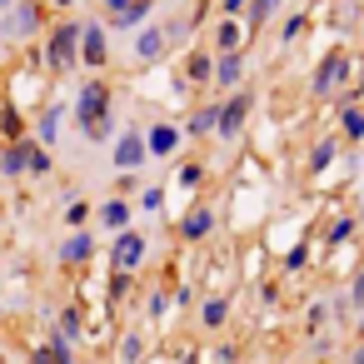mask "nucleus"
Masks as SVG:
<instances>
[{
	"instance_id": "2",
	"label": "nucleus",
	"mask_w": 364,
	"mask_h": 364,
	"mask_svg": "<svg viewBox=\"0 0 364 364\" xmlns=\"http://www.w3.org/2000/svg\"><path fill=\"white\" fill-rule=\"evenodd\" d=\"M349 70H354V60H349V50L344 46H334L319 65H314V80H309V95H319V100H329V95H339L344 90V80H349Z\"/></svg>"
},
{
	"instance_id": "1",
	"label": "nucleus",
	"mask_w": 364,
	"mask_h": 364,
	"mask_svg": "<svg viewBox=\"0 0 364 364\" xmlns=\"http://www.w3.org/2000/svg\"><path fill=\"white\" fill-rule=\"evenodd\" d=\"M75 120L85 130V140H110V90L100 80H90L75 100Z\"/></svg>"
},
{
	"instance_id": "27",
	"label": "nucleus",
	"mask_w": 364,
	"mask_h": 364,
	"mask_svg": "<svg viewBox=\"0 0 364 364\" xmlns=\"http://www.w3.org/2000/svg\"><path fill=\"white\" fill-rule=\"evenodd\" d=\"M125 6H130V0H105V11H110V16H120Z\"/></svg>"
},
{
	"instance_id": "6",
	"label": "nucleus",
	"mask_w": 364,
	"mask_h": 364,
	"mask_svg": "<svg viewBox=\"0 0 364 364\" xmlns=\"http://www.w3.org/2000/svg\"><path fill=\"white\" fill-rule=\"evenodd\" d=\"M80 60L90 70H100L110 60V41H105V26H80Z\"/></svg>"
},
{
	"instance_id": "30",
	"label": "nucleus",
	"mask_w": 364,
	"mask_h": 364,
	"mask_svg": "<svg viewBox=\"0 0 364 364\" xmlns=\"http://www.w3.org/2000/svg\"><path fill=\"white\" fill-rule=\"evenodd\" d=\"M359 334H364V314H359Z\"/></svg>"
},
{
	"instance_id": "5",
	"label": "nucleus",
	"mask_w": 364,
	"mask_h": 364,
	"mask_svg": "<svg viewBox=\"0 0 364 364\" xmlns=\"http://www.w3.org/2000/svg\"><path fill=\"white\" fill-rule=\"evenodd\" d=\"M170 46H175V26H145V31L135 36V60H140V65H155Z\"/></svg>"
},
{
	"instance_id": "7",
	"label": "nucleus",
	"mask_w": 364,
	"mask_h": 364,
	"mask_svg": "<svg viewBox=\"0 0 364 364\" xmlns=\"http://www.w3.org/2000/svg\"><path fill=\"white\" fill-rule=\"evenodd\" d=\"M245 21H230V16H220V26H215V36H210V50L215 55H225V50H245Z\"/></svg>"
},
{
	"instance_id": "10",
	"label": "nucleus",
	"mask_w": 364,
	"mask_h": 364,
	"mask_svg": "<svg viewBox=\"0 0 364 364\" xmlns=\"http://www.w3.org/2000/svg\"><path fill=\"white\" fill-rule=\"evenodd\" d=\"M140 259H145V235H135V230L120 235L115 240V269H135Z\"/></svg>"
},
{
	"instance_id": "24",
	"label": "nucleus",
	"mask_w": 364,
	"mask_h": 364,
	"mask_svg": "<svg viewBox=\"0 0 364 364\" xmlns=\"http://www.w3.org/2000/svg\"><path fill=\"white\" fill-rule=\"evenodd\" d=\"M329 160H334V140H324V145L314 150V170H319V165H329Z\"/></svg>"
},
{
	"instance_id": "8",
	"label": "nucleus",
	"mask_w": 364,
	"mask_h": 364,
	"mask_svg": "<svg viewBox=\"0 0 364 364\" xmlns=\"http://www.w3.org/2000/svg\"><path fill=\"white\" fill-rule=\"evenodd\" d=\"M279 6H284V0H245V16H240V21H245L250 41H255V36H259L274 16H279Z\"/></svg>"
},
{
	"instance_id": "21",
	"label": "nucleus",
	"mask_w": 364,
	"mask_h": 364,
	"mask_svg": "<svg viewBox=\"0 0 364 364\" xmlns=\"http://www.w3.org/2000/svg\"><path fill=\"white\" fill-rule=\"evenodd\" d=\"M55 130H60V110H46V120H41V140H55Z\"/></svg>"
},
{
	"instance_id": "19",
	"label": "nucleus",
	"mask_w": 364,
	"mask_h": 364,
	"mask_svg": "<svg viewBox=\"0 0 364 364\" xmlns=\"http://www.w3.org/2000/svg\"><path fill=\"white\" fill-rule=\"evenodd\" d=\"M65 259L75 264V259H90V235H75L70 245H65Z\"/></svg>"
},
{
	"instance_id": "14",
	"label": "nucleus",
	"mask_w": 364,
	"mask_h": 364,
	"mask_svg": "<svg viewBox=\"0 0 364 364\" xmlns=\"http://www.w3.org/2000/svg\"><path fill=\"white\" fill-rule=\"evenodd\" d=\"M185 75H190L195 85H205V80H215V50H195V55L185 60Z\"/></svg>"
},
{
	"instance_id": "23",
	"label": "nucleus",
	"mask_w": 364,
	"mask_h": 364,
	"mask_svg": "<svg viewBox=\"0 0 364 364\" xmlns=\"http://www.w3.org/2000/svg\"><path fill=\"white\" fill-rule=\"evenodd\" d=\"M220 16H230V21H240V16H245V0H220Z\"/></svg>"
},
{
	"instance_id": "4",
	"label": "nucleus",
	"mask_w": 364,
	"mask_h": 364,
	"mask_svg": "<svg viewBox=\"0 0 364 364\" xmlns=\"http://www.w3.org/2000/svg\"><path fill=\"white\" fill-rule=\"evenodd\" d=\"M250 110H255V90H235L225 105H220V120H215V135L220 140H235L245 125H250Z\"/></svg>"
},
{
	"instance_id": "29",
	"label": "nucleus",
	"mask_w": 364,
	"mask_h": 364,
	"mask_svg": "<svg viewBox=\"0 0 364 364\" xmlns=\"http://www.w3.org/2000/svg\"><path fill=\"white\" fill-rule=\"evenodd\" d=\"M55 6H60V11H70V6H75V0H55Z\"/></svg>"
},
{
	"instance_id": "9",
	"label": "nucleus",
	"mask_w": 364,
	"mask_h": 364,
	"mask_svg": "<svg viewBox=\"0 0 364 364\" xmlns=\"http://www.w3.org/2000/svg\"><path fill=\"white\" fill-rule=\"evenodd\" d=\"M245 65H250L245 50H225V55H215V85H230V90H235V85L245 80Z\"/></svg>"
},
{
	"instance_id": "3",
	"label": "nucleus",
	"mask_w": 364,
	"mask_h": 364,
	"mask_svg": "<svg viewBox=\"0 0 364 364\" xmlns=\"http://www.w3.org/2000/svg\"><path fill=\"white\" fill-rule=\"evenodd\" d=\"M46 60H50V70H70L80 60V26L75 21H60L46 31Z\"/></svg>"
},
{
	"instance_id": "16",
	"label": "nucleus",
	"mask_w": 364,
	"mask_h": 364,
	"mask_svg": "<svg viewBox=\"0 0 364 364\" xmlns=\"http://www.w3.org/2000/svg\"><path fill=\"white\" fill-rule=\"evenodd\" d=\"M215 120H220V105H200V110L190 115V125H185V130H190V135H210V130H215Z\"/></svg>"
},
{
	"instance_id": "12",
	"label": "nucleus",
	"mask_w": 364,
	"mask_h": 364,
	"mask_svg": "<svg viewBox=\"0 0 364 364\" xmlns=\"http://www.w3.org/2000/svg\"><path fill=\"white\" fill-rule=\"evenodd\" d=\"M180 135H185L180 125H155V130L145 135V145H150V155H175V150H180Z\"/></svg>"
},
{
	"instance_id": "25",
	"label": "nucleus",
	"mask_w": 364,
	"mask_h": 364,
	"mask_svg": "<svg viewBox=\"0 0 364 364\" xmlns=\"http://www.w3.org/2000/svg\"><path fill=\"white\" fill-rule=\"evenodd\" d=\"M41 364H70V359H65V344H55L50 354H41Z\"/></svg>"
},
{
	"instance_id": "20",
	"label": "nucleus",
	"mask_w": 364,
	"mask_h": 364,
	"mask_svg": "<svg viewBox=\"0 0 364 364\" xmlns=\"http://www.w3.org/2000/svg\"><path fill=\"white\" fill-rule=\"evenodd\" d=\"M200 314H205V324H225V314H230V304H225V299H210V304H205Z\"/></svg>"
},
{
	"instance_id": "18",
	"label": "nucleus",
	"mask_w": 364,
	"mask_h": 364,
	"mask_svg": "<svg viewBox=\"0 0 364 364\" xmlns=\"http://www.w3.org/2000/svg\"><path fill=\"white\" fill-rule=\"evenodd\" d=\"M100 220H105L110 230H125V220H130V205H125V200H110V205L100 210Z\"/></svg>"
},
{
	"instance_id": "22",
	"label": "nucleus",
	"mask_w": 364,
	"mask_h": 364,
	"mask_svg": "<svg viewBox=\"0 0 364 364\" xmlns=\"http://www.w3.org/2000/svg\"><path fill=\"white\" fill-rule=\"evenodd\" d=\"M299 31H304V16H294V21H284V31H279V41L289 46V41H299Z\"/></svg>"
},
{
	"instance_id": "11",
	"label": "nucleus",
	"mask_w": 364,
	"mask_h": 364,
	"mask_svg": "<svg viewBox=\"0 0 364 364\" xmlns=\"http://www.w3.org/2000/svg\"><path fill=\"white\" fill-rule=\"evenodd\" d=\"M145 155H150V145H145V135H135V130H130V135L115 145V165H120V170H135Z\"/></svg>"
},
{
	"instance_id": "15",
	"label": "nucleus",
	"mask_w": 364,
	"mask_h": 364,
	"mask_svg": "<svg viewBox=\"0 0 364 364\" xmlns=\"http://www.w3.org/2000/svg\"><path fill=\"white\" fill-rule=\"evenodd\" d=\"M339 130L349 140H364V110L359 105H339Z\"/></svg>"
},
{
	"instance_id": "26",
	"label": "nucleus",
	"mask_w": 364,
	"mask_h": 364,
	"mask_svg": "<svg viewBox=\"0 0 364 364\" xmlns=\"http://www.w3.org/2000/svg\"><path fill=\"white\" fill-rule=\"evenodd\" d=\"M354 299H359V304H364V269H359V274H354Z\"/></svg>"
},
{
	"instance_id": "13",
	"label": "nucleus",
	"mask_w": 364,
	"mask_h": 364,
	"mask_svg": "<svg viewBox=\"0 0 364 364\" xmlns=\"http://www.w3.org/2000/svg\"><path fill=\"white\" fill-rule=\"evenodd\" d=\"M150 11H155V0H130V6H125L120 16H110V26H115V31H135Z\"/></svg>"
},
{
	"instance_id": "17",
	"label": "nucleus",
	"mask_w": 364,
	"mask_h": 364,
	"mask_svg": "<svg viewBox=\"0 0 364 364\" xmlns=\"http://www.w3.org/2000/svg\"><path fill=\"white\" fill-rule=\"evenodd\" d=\"M210 225H215V215H210V210H195L180 230H185V240H205V235H210Z\"/></svg>"
},
{
	"instance_id": "28",
	"label": "nucleus",
	"mask_w": 364,
	"mask_h": 364,
	"mask_svg": "<svg viewBox=\"0 0 364 364\" xmlns=\"http://www.w3.org/2000/svg\"><path fill=\"white\" fill-rule=\"evenodd\" d=\"M349 364H364V344H359V349H354V354H349Z\"/></svg>"
}]
</instances>
